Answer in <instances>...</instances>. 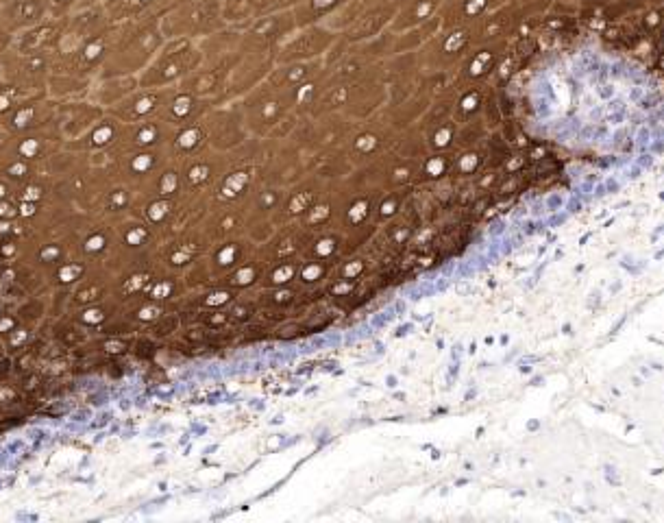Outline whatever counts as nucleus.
I'll list each match as a JSON object with an SVG mask.
<instances>
[{
    "label": "nucleus",
    "mask_w": 664,
    "mask_h": 523,
    "mask_svg": "<svg viewBox=\"0 0 664 523\" xmlns=\"http://www.w3.org/2000/svg\"><path fill=\"white\" fill-rule=\"evenodd\" d=\"M251 179H253L251 170L240 168V170H236V173H231V175L223 181V188H220V194H223L225 199H231V201H233V199H240L242 194L249 190Z\"/></svg>",
    "instance_id": "0eeeda50"
},
{
    "label": "nucleus",
    "mask_w": 664,
    "mask_h": 523,
    "mask_svg": "<svg viewBox=\"0 0 664 523\" xmlns=\"http://www.w3.org/2000/svg\"><path fill=\"white\" fill-rule=\"evenodd\" d=\"M316 203V194L314 190H301V192H294L290 201H288V212L290 214H307L312 210V205Z\"/></svg>",
    "instance_id": "1a4fd4ad"
},
{
    "label": "nucleus",
    "mask_w": 664,
    "mask_h": 523,
    "mask_svg": "<svg viewBox=\"0 0 664 523\" xmlns=\"http://www.w3.org/2000/svg\"><path fill=\"white\" fill-rule=\"evenodd\" d=\"M344 3H347V0H301V3L292 9L294 18H297V27H310V24L327 20Z\"/></svg>",
    "instance_id": "423d86ee"
},
{
    "label": "nucleus",
    "mask_w": 664,
    "mask_h": 523,
    "mask_svg": "<svg viewBox=\"0 0 664 523\" xmlns=\"http://www.w3.org/2000/svg\"><path fill=\"white\" fill-rule=\"evenodd\" d=\"M281 101L275 99V96H266V99H260L255 103V118L260 120V123H275V118L279 116V107Z\"/></svg>",
    "instance_id": "6e6552de"
},
{
    "label": "nucleus",
    "mask_w": 664,
    "mask_h": 523,
    "mask_svg": "<svg viewBox=\"0 0 664 523\" xmlns=\"http://www.w3.org/2000/svg\"><path fill=\"white\" fill-rule=\"evenodd\" d=\"M297 27V18H294L292 9H277L270 11V14L257 18L253 24L247 27V40L255 46H264V44H273L284 40L286 35H290Z\"/></svg>",
    "instance_id": "7ed1b4c3"
},
{
    "label": "nucleus",
    "mask_w": 664,
    "mask_h": 523,
    "mask_svg": "<svg viewBox=\"0 0 664 523\" xmlns=\"http://www.w3.org/2000/svg\"><path fill=\"white\" fill-rule=\"evenodd\" d=\"M399 14V5L388 3V0H373V5L368 7L364 14L351 22L347 29H344V38L349 42H362V40H371L377 38V35L390 27L392 20Z\"/></svg>",
    "instance_id": "f257e3e1"
},
{
    "label": "nucleus",
    "mask_w": 664,
    "mask_h": 523,
    "mask_svg": "<svg viewBox=\"0 0 664 523\" xmlns=\"http://www.w3.org/2000/svg\"><path fill=\"white\" fill-rule=\"evenodd\" d=\"M442 5H445V0H410L408 5L399 7V14L392 20L390 27L395 31H408L412 27H418V24L436 18Z\"/></svg>",
    "instance_id": "39448f33"
},
{
    "label": "nucleus",
    "mask_w": 664,
    "mask_h": 523,
    "mask_svg": "<svg viewBox=\"0 0 664 523\" xmlns=\"http://www.w3.org/2000/svg\"><path fill=\"white\" fill-rule=\"evenodd\" d=\"M277 3L279 0H223V16L238 27H249L257 18L275 11Z\"/></svg>",
    "instance_id": "20e7f679"
},
{
    "label": "nucleus",
    "mask_w": 664,
    "mask_h": 523,
    "mask_svg": "<svg viewBox=\"0 0 664 523\" xmlns=\"http://www.w3.org/2000/svg\"><path fill=\"white\" fill-rule=\"evenodd\" d=\"M334 40V33L329 27H321V24H310V27H301V31L281 48L279 59L286 64L301 62V59H310L321 55L325 48Z\"/></svg>",
    "instance_id": "f03ea898"
}]
</instances>
